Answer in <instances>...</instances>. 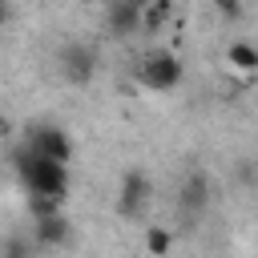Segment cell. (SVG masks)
Wrapping results in <instances>:
<instances>
[{"mask_svg": "<svg viewBox=\"0 0 258 258\" xmlns=\"http://www.w3.org/2000/svg\"><path fill=\"white\" fill-rule=\"evenodd\" d=\"M12 165H16V177H20V185L28 189V198L64 202V194H69V165H56V161H48V157L24 149V145L16 149Z\"/></svg>", "mask_w": 258, "mask_h": 258, "instance_id": "cell-1", "label": "cell"}, {"mask_svg": "<svg viewBox=\"0 0 258 258\" xmlns=\"http://www.w3.org/2000/svg\"><path fill=\"white\" fill-rule=\"evenodd\" d=\"M181 73H185L181 60H177L173 52H165V48L141 56V64H137V81H141L149 93H169V89H177V85H181Z\"/></svg>", "mask_w": 258, "mask_h": 258, "instance_id": "cell-2", "label": "cell"}, {"mask_svg": "<svg viewBox=\"0 0 258 258\" xmlns=\"http://www.w3.org/2000/svg\"><path fill=\"white\" fill-rule=\"evenodd\" d=\"M24 149L56 161V165H69L73 161V137L60 129V125H32L28 137H24Z\"/></svg>", "mask_w": 258, "mask_h": 258, "instance_id": "cell-3", "label": "cell"}, {"mask_svg": "<svg viewBox=\"0 0 258 258\" xmlns=\"http://www.w3.org/2000/svg\"><path fill=\"white\" fill-rule=\"evenodd\" d=\"M60 69H64V77L69 81H89L93 73H97V52L89 48V44H64L60 48Z\"/></svg>", "mask_w": 258, "mask_h": 258, "instance_id": "cell-4", "label": "cell"}, {"mask_svg": "<svg viewBox=\"0 0 258 258\" xmlns=\"http://www.w3.org/2000/svg\"><path fill=\"white\" fill-rule=\"evenodd\" d=\"M145 202H149V181H145V173L129 169V173H125V181H121V198H117V210H121L125 218H137V214L145 210Z\"/></svg>", "mask_w": 258, "mask_h": 258, "instance_id": "cell-5", "label": "cell"}, {"mask_svg": "<svg viewBox=\"0 0 258 258\" xmlns=\"http://www.w3.org/2000/svg\"><path fill=\"white\" fill-rule=\"evenodd\" d=\"M32 234H36V242H40V246H60V242L69 238V218H64V214H48V218H36Z\"/></svg>", "mask_w": 258, "mask_h": 258, "instance_id": "cell-6", "label": "cell"}, {"mask_svg": "<svg viewBox=\"0 0 258 258\" xmlns=\"http://www.w3.org/2000/svg\"><path fill=\"white\" fill-rule=\"evenodd\" d=\"M109 28H113L117 36H125V32L141 28V12H137L133 4H125V0H109Z\"/></svg>", "mask_w": 258, "mask_h": 258, "instance_id": "cell-7", "label": "cell"}, {"mask_svg": "<svg viewBox=\"0 0 258 258\" xmlns=\"http://www.w3.org/2000/svg\"><path fill=\"white\" fill-rule=\"evenodd\" d=\"M226 64H230V69H238L242 77H250V73L258 69V48H254L250 40H234V44L226 48Z\"/></svg>", "mask_w": 258, "mask_h": 258, "instance_id": "cell-8", "label": "cell"}, {"mask_svg": "<svg viewBox=\"0 0 258 258\" xmlns=\"http://www.w3.org/2000/svg\"><path fill=\"white\" fill-rule=\"evenodd\" d=\"M202 206H206V177H189V181L181 185V210H185V214H189V210L198 214Z\"/></svg>", "mask_w": 258, "mask_h": 258, "instance_id": "cell-9", "label": "cell"}, {"mask_svg": "<svg viewBox=\"0 0 258 258\" xmlns=\"http://www.w3.org/2000/svg\"><path fill=\"white\" fill-rule=\"evenodd\" d=\"M169 246H173V234H169L165 226H149V230H145V250H149L153 258H165Z\"/></svg>", "mask_w": 258, "mask_h": 258, "instance_id": "cell-10", "label": "cell"}, {"mask_svg": "<svg viewBox=\"0 0 258 258\" xmlns=\"http://www.w3.org/2000/svg\"><path fill=\"white\" fill-rule=\"evenodd\" d=\"M214 8H218L226 20H238V16H242V0H214Z\"/></svg>", "mask_w": 258, "mask_h": 258, "instance_id": "cell-11", "label": "cell"}, {"mask_svg": "<svg viewBox=\"0 0 258 258\" xmlns=\"http://www.w3.org/2000/svg\"><path fill=\"white\" fill-rule=\"evenodd\" d=\"M4 24H8V4L0 0V32H4Z\"/></svg>", "mask_w": 258, "mask_h": 258, "instance_id": "cell-12", "label": "cell"}, {"mask_svg": "<svg viewBox=\"0 0 258 258\" xmlns=\"http://www.w3.org/2000/svg\"><path fill=\"white\" fill-rule=\"evenodd\" d=\"M0 137H8V117L0 113Z\"/></svg>", "mask_w": 258, "mask_h": 258, "instance_id": "cell-13", "label": "cell"}, {"mask_svg": "<svg viewBox=\"0 0 258 258\" xmlns=\"http://www.w3.org/2000/svg\"><path fill=\"white\" fill-rule=\"evenodd\" d=\"M125 4H133V8H137V12H141V8H145V4H149V0H125Z\"/></svg>", "mask_w": 258, "mask_h": 258, "instance_id": "cell-14", "label": "cell"}, {"mask_svg": "<svg viewBox=\"0 0 258 258\" xmlns=\"http://www.w3.org/2000/svg\"><path fill=\"white\" fill-rule=\"evenodd\" d=\"M77 4H85V8H93V4H109V0H77Z\"/></svg>", "mask_w": 258, "mask_h": 258, "instance_id": "cell-15", "label": "cell"}]
</instances>
